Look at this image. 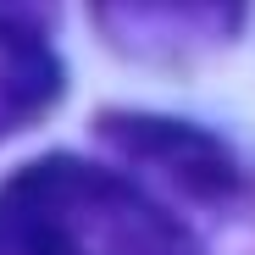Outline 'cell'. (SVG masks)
<instances>
[{
	"label": "cell",
	"instance_id": "2",
	"mask_svg": "<svg viewBox=\"0 0 255 255\" xmlns=\"http://www.w3.org/2000/svg\"><path fill=\"white\" fill-rule=\"evenodd\" d=\"M95 28L128 61H194L244 28V0H95Z\"/></svg>",
	"mask_w": 255,
	"mask_h": 255
},
{
	"label": "cell",
	"instance_id": "4",
	"mask_svg": "<svg viewBox=\"0 0 255 255\" xmlns=\"http://www.w3.org/2000/svg\"><path fill=\"white\" fill-rule=\"evenodd\" d=\"M61 61L50 56L45 33L0 17V133H17V128L39 122L56 100H61Z\"/></svg>",
	"mask_w": 255,
	"mask_h": 255
},
{
	"label": "cell",
	"instance_id": "5",
	"mask_svg": "<svg viewBox=\"0 0 255 255\" xmlns=\"http://www.w3.org/2000/svg\"><path fill=\"white\" fill-rule=\"evenodd\" d=\"M0 17H11V22H28V28H39L50 17V0H0Z\"/></svg>",
	"mask_w": 255,
	"mask_h": 255
},
{
	"label": "cell",
	"instance_id": "3",
	"mask_svg": "<svg viewBox=\"0 0 255 255\" xmlns=\"http://www.w3.org/2000/svg\"><path fill=\"white\" fill-rule=\"evenodd\" d=\"M100 133L128 155L150 166L155 178L178 183L183 194L194 200H233L244 189L233 155L205 133V128H189V122H172V117H128V111H111L95 122Z\"/></svg>",
	"mask_w": 255,
	"mask_h": 255
},
{
	"label": "cell",
	"instance_id": "1",
	"mask_svg": "<svg viewBox=\"0 0 255 255\" xmlns=\"http://www.w3.org/2000/svg\"><path fill=\"white\" fill-rule=\"evenodd\" d=\"M0 255H200V244L122 172L39 155L0 183Z\"/></svg>",
	"mask_w": 255,
	"mask_h": 255
}]
</instances>
